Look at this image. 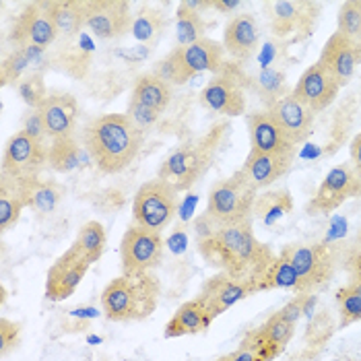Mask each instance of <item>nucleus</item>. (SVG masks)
Here are the masks:
<instances>
[{
    "mask_svg": "<svg viewBox=\"0 0 361 361\" xmlns=\"http://www.w3.org/2000/svg\"><path fill=\"white\" fill-rule=\"evenodd\" d=\"M21 188H23L25 207L33 209L39 215L54 213L60 200L64 198V186L52 180H39V178L21 180Z\"/></svg>",
    "mask_w": 361,
    "mask_h": 361,
    "instance_id": "obj_29",
    "label": "nucleus"
},
{
    "mask_svg": "<svg viewBox=\"0 0 361 361\" xmlns=\"http://www.w3.org/2000/svg\"><path fill=\"white\" fill-rule=\"evenodd\" d=\"M81 139L95 166L104 173H118L137 159L142 130L126 114H104L85 126Z\"/></svg>",
    "mask_w": 361,
    "mask_h": 361,
    "instance_id": "obj_2",
    "label": "nucleus"
},
{
    "mask_svg": "<svg viewBox=\"0 0 361 361\" xmlns=\"http://www.w3.org/2000/svg\"><path fill=\"white\" fill-rule=\"evenodd\" d=\"M349 151H351V164H353V167L361 173V133L360 135H355V139L351 140Z\"/></svg>",
    "mask_w": 361,
    "mask_h": 361,
    "instance_id": "obj_51",
    "label": "nucleus"
},
{
    "mask_svg": "<svg viewBox=\"0 0 361 361\" xmlns=\"http://www.w3.org/2000/svg\"><path fill=\"white\" fill-rule=\"evenodd\" d=\"M17 91H19V97L25 102L29 110H37L50 93L46 89V83H44V73H33L25 79H21L17 85Z\"/></svg>",
    "mask_w": 361,
    "mask_h": 361,
    "instance_id": "obj_42",
    "label": "nucleus"
},
{
    "mask_svg": "<svg viewBox=\"0 0 361 361\" xmlns=\"http://www.w3.org/2000/svg\"><path fill=\"white\" fill-rule=\"evenodd\" d=\"M93 54V42L87 33H79L73 39H64L60 52H58V62L60 66L73 75V77H83L89 68Z\"/></svg>",
    "mask_w": 361,
    "mask_h": 361,
    "instance_id": "obj_33",
    "label": "nucleus"
},
{
    "mask_svg": "<svg viewBox=\"0 0 361 361\" xmlns=\"http://www.w3.org/2000/svg\"><path fill=\"white\" fill-rule=\"evenodd\" d=\"M338 89H341V85L336 83L333 73L329 68H324L320 62H316L310 68H306V73L300 77L291 95L314 114H318V111L326 110L336 99Z\"/></svg>",
    "mask_w": 361,
    "mask_h": 361,
    "instance_id": "obj_18",
    "label": "nucleus"
},
{
    "mask_svg": "<svg viewBox=\"0 0 361 361\" xmlns=\"http://www.w3.org/2000/svg\"><path fill=\"white\" fill-rule=\"evenodd\" d=\"M225 48L219 42L202 37L190 46L173 48L169 54L159 60L153 68V73L167 83L184 85L188 83L195 75L200 73H221L225 66Z\"/></svg>",
    "mask_w": 361,
    "mask_h": 361,
    "instance_id": "obj_6",
    "label": "nucleus"
},
{
    "mask_svg": "<svg viewBox=\"0 0 361 361\" xmlns=\"http://www.w3.org/2000/svg\"><path fill=\"white\" fill-rule=\"evenodd\" d=\"M279 256H283L300 277L295 293H312L334 275L336 254L326 244H287Z\"/></svg>",
    "mask_w": 361,
    "mask_h": 361,
    "instance_id": "obj_8",
    "label": "nucleus"
},
{
    "mask_svg": "<svg viewBox=\"0 0 361 361\" xmlns=\"http://www.w3.org/2000/svg\"><path fill=\"white\" fill-rule=\"evenodd\" d=\"M336 304L341 312V326H351L361 320V281L347 283L336 291Z\"/></svg>",
    "mask_w": 361,
    "mask_h": 361,
    "instance_id": "obj_40",
    "label": "nucleus"
},
{
    "mask_svg": "<svg viewBox=\"0 0 361 361\" xmlns=\"http://www.w3.org/2000/svg\"><path fill=\"white\" fill-rule=\"evenodd\" d=\"M85 27L97 39H118L133 29L130 4L126 0H85Z\"/></svg>",
    "mask_w": 361,
    "mask_h": 361,
    "instance_id": "obj_14",
    "label": "nucleus"
},
{
    "mask_svg": "<svg viewBox=\"0 0 361 361\" xmlns=\"http://www.w3.org/2000/svg\"><path fill=\"white\" fill-rule=\"evenodd\" d=\"M89 267H91L89 260H85L79 252L68 248L48 271V277H46V298L50 302H64V300H68L77 291V287L81 285V281L87 275Z\"/></svg>",
    "mask_w": 361,
    "mask_h": 361,
    "instance_id": "obj_17",
    "label": "nucleus"
},
{
    "mask_svg": "<svg viewBox=\"0 0 361 361\" xmlns=\"http://www.w3.org/2000/svg\"><path fill=\"white\" fill-rule=\"evenodd\" d=\"M166 242L161 233L142 229L139 225H130L120 244L122 258V275H145L159 267L164 258Z\"/></svg>",
    "mask_w": 361,
    "mask_h": 361,
    "instance_id": "obj_11",
    "label": "nucleus"
},
{
    "mask_svg": "<svg viewBox=\"0 0 361 361\" xmlns=\"http://www.w3.org/2000/svg\"><path fill=\"white\" fill-rule=\"evenodd\" d=\"M283 349L275 345L262 329H252L244 334L240 347L217 361H275Z\"/></svg>",
    "mask_w": 361,
    "mask_h": 361,
    "instance_id": "obj_27",
    "label": "nucleus"
},
{
    "mask_svg": "<svg viewBox=\"0 0 361 361\" xmlns=\"http://www.w3.org/2000/svg\"><path fill=\"white\" fill-rule=\"evenodd\" d=\"M176 31H178L176 37H178L180 48H184V46H190V44H195V42L204 37L207 23L202 21V15L198 11L186 6L182 2L178 13H176Z\"/></svg>",
    "mask_w": 361,
    "mask_h": 361,
    "instance_id": "obj_38",
    "label": "nucleus"
},
{
    "mask_svg": "<svg viewBox=\"0 0 361 361\" xmlns=\"http://www.w3.org/2000/svg\"><path fill=\"white\" fill-rule=\"evenodd\" d=\"M180 204V192L167 180L155 178L142 184L135 195L133 202V219L142 229H151L161 233L173 221Z\"/></svg>",
    "mask_w": 361,
    "mask_h": 361,
    "instance_id": "obj_7",
    "label": "nucleus"
},
{
    "mask_svg": "<svg viewBox=\"0 0 361 361\" xmlns=\"http://www.w3.org/2000/svg\"><path fill=\"white\" fill-rule=\"evenodd\" d=\"M256 198H258V188L240 167L229 178H223L213 184L204 217L211 221L215 231L229 225L252 221Z\"/></svg>",
    "mask_w": 361,
    "mask_h": 361,
    "instance_id": "obj_4",
    "label": "nucleus"
},
{
    "mask_svg": "<svg viewBox=\"0 0 361 361\" xmlns=\"http://www.w3.org/2000/svg\"><path fill=\"white\" fill-rule=\"evenodd\" d=\"M246 85L254 93L260 95V99H264V106H269L271 102L291 93V91H287L285 73L275 68V66L273 68H260L254 77H246Z\"/></svg>",
    "mask_w": 361,
    "mask_h": 361,
    "instance_id": "obj_35",
    "label": "nucleus"
},
{
    "mask_svg": "<svg viewBox=\"0 0 361 361\" xmlns=\"http://www.w3.org/2000/svg\"><path fill=\"white\" fill-rule=\"evenodd\" d=\"M345 271L349 275V283H360L361 281V250L351 248L349 254L345 256Z\"/></svg>",
    "mask_w": 361,
    "mask_h": 361,
    "instance_id": "obj_48",
    "label": "nucleus"
},
{
    "mask_svg": "<svg viewBox=\"0 0 361 361\" xmlns=\"http://www.w3.org/2000/svg\"><path fill=\"white\" fill-rule=\"evenodd\" d=\"M219 140L221 128H215L204 137L186 140L161 164L157 178L171 182L178 192L192 188L213 164Z\"/></svg>",
    "mask_w": 361,
    "mask_h": 361,
    "instance_id": "obj_5",
    "label": "nucleus"
},
{
    "mask_svg": "<svg viewBox=\"0 0 361 361\" xmlns=\"http://www.w3.org/2000/svg\"><path fill=\"white\" fill-rule=\"evenodd\" d=\"M25 209L21 180H13L0 173V233L15 227Z\"/></svg>",
    "mask_w": 361,
    "mask_h": 361,
    "instance_id": "obj_32",
    "label": "nucleus"
},
{
    "mask_svg": "<svg viewBox=\"0 0 361 361\" xmlns=\"http://www.w3.org/2000/svg\"><path fill=\"white\" fill-rule=\"evenodd\" d=\"M21 343V324L0 318V355L6 357Z\"/></svg>",
    "mask_w": 361,
    "mask_h": 361,
    "instance_id": "obj_46",
    "label": "nucleus"
},
{
    "mask_svg": "<svg viewBox=\"0 0 361 361\" xmlns=\"http://www.w3.org/2000/svg\"><path fill=\"white\" fill-rule=\"evenodd\" d=\"M21 130H23L25 135H29V137H33V139H39V140L48 139V135H46V126H44V120H42V116H39V111L37 110L25 111L23 122H21Z\"/></svg>",
    "mask_w": 361,
    "mask_h": 361,
    "instance_id": "obj_47",
    "label": "nucleus"
},
{
    "mask_svg": "<svg viewBox=\"0 0 361 361\" xmlns=\"http://www.w3.org/2000/svg\"><path fill=\"white\" fill-rule=\"evenodd\" d=\"M58 37L54 19L48 8V0L29 2L19 13L11 29V42L15 48H50Z\"/></svg>",
    "mask_w": 361,
    "mask_h": 361,
    "instance_id": "obj_12",
    "label": "nucleus"
},
{
    "mask_svg": "<svg viewBox=\"0 0 361 361\" xmlns=\"http://www.w3.org/2000/svg\"><path fill=\"white\" fill-rule=\"evenodd\" d=\"M250 130V151L258 153H295V145L285 137L277 120L267 110L254 111L246 118Z\"/></svg>",
    "mask_w": 361,
    "mask_h": 361,
    "instance_id": "obj_23",
    "label": "nucleus"
},
{
    "mask_svg": "<svg viewBox=\"0 0 361 361\" xmlns=\"http://www.w3.org/2000/svg\"><path fill=\"white\" fill-rule=\"evenodd\" d=\"M355 196H361V173L353 164H338L326 173L322 184L318 186L316 196L307 204V211L314 215L333 213L345 200Z\"/></svg>",
    "mask_w": 361,
    "mask_h": 361,
    "instance_id": "obj_13",
    "label": "nucleus"
},
{
    "mask_svg": "<svg viewBox=\"0 0 361 361\" xmlns=\"http://www.w3.org/2000/svg\"><path fill=\"white\" fill-rule=\"evenodd\" d=\"M91 164H93V159L87 153L85 145L75 137L56 139L48 142V167H52L58 173H71L77 169H85Z\"/></svg>",
    "mask_w": 361,
    "mask_h": 361,
    "instance_id": "obj_26",
    "label": "nucleus"
},
{
    "mask_svg": "<svg viewBox=\"0 0 361 361\" xmlns=\"http://www.w3.org/2000/svg\"><path fill=\"white\" fill-rule=\"evenodd\" d=\"M48 166V142L33 139L19 130L6 140L2 151L0 173L13 180H33L39 178L42 169Z\"/></svg>",
    "mask_w": 361,
    "mask_h": 361,
    "instance_id": "obj_10",
    "label": "nucleus"
},
{
    "mask_svg": "<svg viewBox=\"0 0 361 361\" xmlns=\"http://www.w3.org/2000/svg\"><path fill=\"white\" fill-rule=\"evenodd\" d=\"M246 77L240 66L225 62L221 73H217L204 89L200 91L202 108L221 114V116H240L246 110Z\"/></svg>",
    "mask_w": 361,
    "mask_h": 361,
    "instance_id": "obj_9",
    "label": "nucleus"
},
{
    "mask_svg": "<svg viewBox=\"0 0 361 361\" xmlns=\"http://www.w3.org/2000/svg\"><path fill=\"white\" fill-rule=\"evenodd\" d=\"M281 314H283L289 322L298 324V320L304 316V295H302V293H298V298H295V300H291L287 306L281 307Z\"/></svg>",
    "mask_w": 361,
    "mask_h": 361,
    "instance_id": "obj_49",
    "label": "nucleus"
},
{
    "mask_svg": "<svg viewBox=\"0 0 361 361\" xmlns=\"http://www.w3.org/2000/svg\"><path fill=\"white\" fill-rule=\"evenodd\" d=\"M106 244H108V235H106L104 225L97 221H87L79 229V233H77L71 248L79 252L85 260H89L93 264V262H97L102 258V254L106 250Z\"/></svg>",
    "mask_w": 361,
    "mask_h": 361,
    "instance_id": "obj_34",
    "label": "nucleus"
},
{
    "mask_svg": "<svg viewBox=\"0 0 361 361\" xmlns=\"http://www.w3.org/2000/svg\"><path fill=\"white\" fill-rule=\"evenodd\" d=\"M130 97L161 114L164 110H167V106H169V102L173 97L171 83H167L166 79L157 77L153 71L151 73H145V75H140L139 79L135 81L133 95Z\"/></svg>",
    "mask_w": 361,
    "mask_h": 361,
    "instance_id": "obj_31",
    "label": "nucleus"
},
{
    "mask_svg": "<svg viewBox=\"0 0 361 361\" xmlns=\"http://www.w3.org/2000/svg\"><path fill=\"white\" fill-rule=\"evenodd\" d=\"M267 13L271 29L279 39L295 35V39H304L314 27V19L318 13V4L314 2H291V0H275L267 2Z\"/></svg>",
    "mask_w": 361,
    "mask_h": 361,
    "instance_id": "obj_16",
    "label": "nucleus"
},
{
    "mask_svg": "<svg viewBox=\"0 0 361 361\" xmlns=\"http://www.w3.org/2000/svg\"><path fill=\"white\" fill-rule=\"evenodd\" d=\"M50 15L54 19L58 37L73 39L79 33H83L85 19V2L81 0H48Z\"/></svg>",
    "mask_w": 361,
    "mask_h": 361,
    "instance_id": "obj_30",
    "label": "nucleus"
},
{
    "mask_svg": "<svg viewBox=\"0 0 361 361\" xmlns=\"http://www.w3.org/2000/svg\"><path fill=\"white\" fill-rule=\"evenodd\" d=\"M211 2H213V8H217L219 13H225V15L242 6L240 0H211Z\"/></svg>",
    "mask_w": 361,
    "mask_h": 361,
    "instance_id": "obj_52",
    "label": "nucleus"
},
{
    "mask_svg": "<svg viewBox=\"0 0 361 361\" xmlns=\"http://www.w3.org/2000/svg\"><path fill=\"white\" fill-rule=\"evenodd\" d=\"M334 333V322L329 312H318L310 318L306 331L307 345L320 347L326 338H331V334Z\"/></svg>",
    "mask_w": 361,
    "mask_h": 361,
    "instance_id": "obj_44",
    "label": "nucleus"
},
{
    "mask_svg": "<svg viewBox=\"0 0 361 361\" xmlns=\"http://www.w3.org/2000/svg\"><path fill=\"white\" fill-rule=\"evenodd\" d=\"M196 246L209 267L254 283L277 258V254L267 244L256 240L252 221L221 227L213 235L196 242Z\"/></svg>",
    "mask_w": 361,
    "mask_h": 361,
    "instance_id": "obj_1",
    "label": "nucleus"
},
{
    "mask_svg": "<svg viewBox=\"0 0 361 361\" xmlns=\"http://www.w3.org/2000/svg\"><path fill=\"white\" fill-rule=\"evenodd\" d=\"M295 153H258L250 151L242 169L246 171V176L250 178V182L258 188H269L271 184H275L281 180L291 166H293Z\"/></svg>",
    "mask_w": 361,
    "mask_h": 361,
    "instance_id": "obj_24",
    "label": "nucleus"
},
{
    "mask_svg": "<svg viewBox=\"0 0 361 361\" xmlns=\"http://www.w3.org/2000/svg\"><path fill=\"white\" fill-rule=\"evenodd\" d=\"M318 62L324 68H329L336 79V83L343 87L353 79V75L357 71V64L361 62V46L355 44L353 39L345 37L343 33L334 31L326 39Z\"/></svg>",
    "mask_w": 361,
    "mask_h": 361,
    "instance_id": "obj_21",
    "label": "nucleus"
},
{
    "mask_svg": "<svg viewBox=\"0 0 361 361\" xmlns=\"http://www.w3.org/2000/svg\"><path fill=\"white\" fill-rule=\"evenodd\" d=\"M338 33L361 46V0H347L338 8Z\"/></svg>",
    "mask_w": 361,
    "mask_h": 361,
    "instance_id": "obj_41",
    "label": "nucleus"
},
{
    "mask_svg": "<svg viewBox=\"0 0 361 361\" xmlns=\"http://www.w3.org/2000/svg\"><path fill=\"white\" fill-rule=\"evenodd\" d=\"M258 46H260V27L254 15L240 13L233 19H229L223 31V48L235 60V64L252 58Z\"/></svg>",
    "mask_w": 361,
    "mask_h": 361,
    "instance_id": "obj_22",
    "label": "nucleus"
},
{
    "mask_svg": "<svg viewBox=\"0 0 361 361\" xmlns=\"http://www.w3.org/2000/svg\"><path fill=\"white\" fill-rule=\"evenodd\" d=\"M126 116H128L137 126H139L140 130H149L151 126H155V124H157V120H159V116H161V114L130 97V99H128V114H126Z\"/></svg>",
    "mask_w": 361,
    "mask_h": 361,
    "instance_id": "obj_45",
    "label": "nucleus"
},
{
    "mask_svg": "<svg viewBox=\"0 0 361 361\" xmlns=\"http://www.w3.org/2000/svg\"><path fill=\"white\" fill-rule=\"evenodd\" d=\"M215 318L211 312L204 307V304L196 298L176 310V314L167 322L166 338H178V336H188V334L204 333Z\"/></svg>",
    "mask_w": 361,
    "mask_h": 361,
    "instance_id": "obj_25",
    "label": "nucleus"
},
{
    "mask_svg": "<svg viewBox=\"0 0 361 361\" xmlns=\"http://www.w3.org/2000/svg\"><path fill=\"white\" fill-rule=\"evenodd\" d=\"M291 211H293V198L289 195V190L262 192L254 202V217L262 219L267 225H273Z\"/></svg>",
    "mask_w": 361,
    "mask_h": 361,
    "instance_id": "obj_36",
    "label": "nucleus"
},
{
    "mask_svg": "<svg viewBox=\"0 0 361 361\" xmlns=\"http://www.w3.org/2000/svg\"><path fill=\"white\" fill-rule=\"evenodd\" d=\"M48 139H68L75 137L77 118H79V104L71 93L64 91H50L44 104L37 108Z\"/></svg>",
    "mask_w": 361,
    "mask_h": 361,
    "instance_id": "obj_19",
    "label": "nucleus"
},
{
    "mask_svg": "<svg viewBox=\"0 0 361 361\" xmlns=\"http://www.w3.org/2000/svg\"><path fill=\"white\" fill-rule=\"evenodd\" d=\"M166 25V15L161 11H157V8H140L137 17L133 19V29L130 31L139 42L151 44L161 35Z\"/></svg>",
    "mask_w": 361,
    "mask_h": 361,
    "instance_id": "obj_39",
    "label": "nucleus"
},
{
    "mask_svg": "<svg viewBox=\"0 0 361 361\" xmlns=\"http://www.w3.org/2000/svg\"><path fill=\"white\" fill-rule=\"evenodd\" d=\"M258 60H260V68H273V64H275V60H277V44H275V42H269V44L262 48Z\"/></svg>",
    "mask_w": 361,
    "mask_h": 361,
    "instance_id": "obj_50",
    "label": "nucleus"
},
{
    "mask_svg": "<svg viewBox=\"0 0 361 361\" xmlns=\"http://www.w3.org/2000/svg\"><path fill=\"white\" fill-rule=\"evenodd\" d=\"M264 110L277 120V124L281 126V130L285 133V137L291 140L295 147L306 142L307 137L312 135L316 114L310 108H306L302 102H298L291 93L271 102L269 106H264Z\"/></svg>",
    "mask_w": 361,
    "mask_h": 361,
    "instance_id": "obj_20",
    "label": "nucleus"
},
{
    "mask_svg": "<svg viewBox=\"0 0 361 361\" xmlns=\"http://www.w3.org/2000/svg\"><path fill=\"white\" fill-rule=\"evenodd\" d=\"M161 283L153 273L122 275L108 283L102 293L104 316L111 322H140L159 304Z\"/></svg>",
    "mask_w": 361,
    "mask_h": 361,
    "instance_id": "obj_3",
    "label": "nucleus"
},
{
    "mask_svg": "<svg viewBox=\"0 0 361 361\" xmlns=\"http://www.w3.org/2000/svg\"><path fill=\"white\" fill-rule=\"evenodd\" d=\"M44 66H46L44 50H39V48H15L2 60V68H0L2 85H19V81L29 77V75L42 73Z\"/></svg>",
    "mask_w": 361,
    "mask_h": 361,
    "instance_id": "obj_28",
    "label": "nucleus"
},
{
    "mask_svg": "<svg viewBox=\"0 0 361 361\" xmlns=\"http://www.w3.org/2000/svg\"><path fill=\"white\" fill-rule=\"evenodd\" d=\"M254 293H256L254 281L233 277L229 273H217L202 283L200 293L196 298L204 304L213 318H217L223 312H227L229 307L240 304L242 300L250 298Z\"/></svg>",
    "mask_w": 361,
    "mask_h": 361,
    "instance_id": "obj_15",
    "label": "nucleus"
},
{
    "mask_svg": "<svg viewBox=\"0 0 361 361\" xmlns=\"http://www.w3.org/2000/svg\"><path fill=\"white\" fill-rule=\"evenodd\" d=\"M353 248L361 250V229H360V233H357V238H355V244H353Z\"/></svg>",
    "mask_w": 361,
    "mask_h": 361,
    "instance_id": "obj_53",
    "label": "nucleus"
},
{
    "mask_svg": "<svg viewBox=\"0 0 361 361\" xmlns=\"http://www.w3.org/2000/svg\"><path fill=\"white\" fill-rule=\"evenodd\" d=\"M260 329L269 334V338H271L275 345H279L283 351L287 349L289 341L293 338V333H295V324H293V322H289V320L281 314V310L275 312L273 316H269V318H267V322H264Z\"/></svg>",
    "mask_w": 361,
    "mask_h": 361,
    "instance_id": "obj_43",
    "label": "nucleus"
},
{
    "mask_svg": "<svg viewBox=\"0 0 361 361\" xmlns=\"http://www.w3.org/2000/svg\"><path fill=\"white\" fill-rule=\"evenodd\" d=\"M300 277L293 271V267L283 258L277 256L273 264L264 271V275L256 281V293L258 291H273V289H293L298 291Z\"/></svg>",
    "mask_w": 361,
    "mask_h": 361,
    "instance_id": "obj_37",
    "label": "nucleus"
}]
</instances>
